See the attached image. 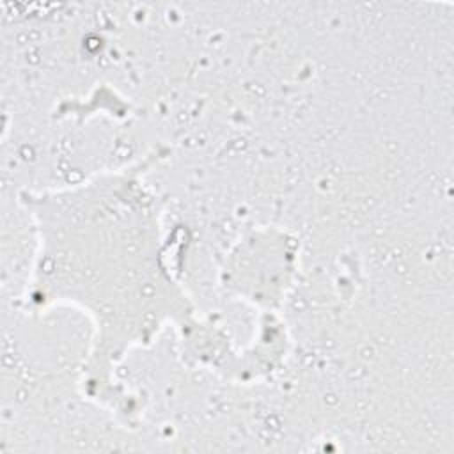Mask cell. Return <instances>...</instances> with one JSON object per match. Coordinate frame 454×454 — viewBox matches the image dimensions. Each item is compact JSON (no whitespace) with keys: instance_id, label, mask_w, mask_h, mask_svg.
<instances>
[{"instance_id":"6da1fadb","label":"cell","mask_w":454,"mask_h":454,"mask_svg":"<svg viewBox=\"0 0 454 454\" xmlns=\"http://www.w3.org/2000/svg\"><path fill=\"white\" fill-rule=\"evenodd\" d=\"M165 158L167 151L153 149L133 163L18 195L35 236L25 309L71 307L89 317L82 394L126 427L145 410V397L119 378L133 349L172 326L183 360L218 372L238 348L229 330L199 316L170 266L165 204L147 181Z\"/></svg>"}]
</instances>
